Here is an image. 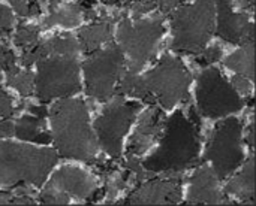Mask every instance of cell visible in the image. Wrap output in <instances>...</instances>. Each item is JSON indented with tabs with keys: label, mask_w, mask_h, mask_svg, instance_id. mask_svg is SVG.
<instances>
[{
	"label": "cell",
	"mask_w": 256,
	"mask_h": 206,
	"mask_svg": "<svg viewBox=\"0 0 256 206\" xmlns=\"http://www.w3.org/2000/svg\"><path fill=\"white\" fill-rule=\"evenodd\" d=\"M196 103L201 114L208 118H220L243 108V100L236 88L214 67H208L200 75Z\"/></svg>",
	"instance_id": "cell-7"
},
{
	"label": "cell",
	"mask_w": 256,
	"mask_h": 206,
	"mask_svg": "<svg viewBox=\"0 0 256 206\" xmlns=\"http://www.w3.org/2000/svg\"><path fill=\"white\" fill-rule=\"evenodd\" d=\"M164 121H162V112L158 108H152L142 114L140 118V123L135 129L134 136L130 138L129 147H128V156L140 157L144 154L153 142L159 138L162 130Z\"/></svg>",
	"instance_id": "cell-16"
},
{
	"label": "cell",
	"mask_w": 256,
	"mask_h": 206,
	"mask_svg": "<svg viewBox=\"0 0 256 206\" xmlns=\"http://www.w3.org/2000/svg\"><path fill=\"white\" fill-rule=\"evenodd\" d=\"M111 36V25L108 21H96L90 25H86L80 31V46L86 52L96 51L104 42Z\"/></svg>",
	"instance_id": "cell-21"
},
{
	"label": "cell",
	"mask_w": 256,
	"mask_h": 206,
	"mask_svg": "<svg viewBox=\"0 0 256 206\" xmlns=\"http://www.w3.org/2000/svg\"><path fill=\"white\" fill-rule=\"evenodd\" d=\"M156 6L152 0H142V1H138V0H132V3L129 4V12L132 13L134 18H141V15L147 13L148 10H153Z\"/></svg>",
	"instance_id": "cell-29"
},
{
	"label": "cell",
	"mask_w": 256,
	"mask_h": 206,
	"mask_svg": "<svg viewBox=\"0 0 256 206\" xmlns=\"http://www.w3.org/2000/svg\"><path fill=\"white\" fill-rule=\"evenodd\" d=\"M14 135V123L9 120L0 121V138H10Z\"/></svg>",
	"instance_id": "cell-36"
},
{
	"label": "cell",
	"mask_w": 256,
	"mask_h": 206,
	"mask_svg": "<svg viewBox=\"0 0 256 206\" xmlns=\"http://www.w3.org/2000/svg\"><path fill=\"white\" fill-rule=\"evenodd\" d=\"M128 187V172L118 169H110L105 184V204L112 202L117 195Z\"/></svg>",
	"instance_id": "cell-25"
},
{
	"label": "cell",
	"mask_w": 256,
	"mask_h": 206,
	"mask_svg": "<svg viewBox=\"0 0 256 206\" xmlns=\"http://www.w3.org/2000/svg\"><path fill=\"white\" fill-rule=\"evenodd\" d=\"M117 94H128L132 97H141L147 102H153V94L150 93L144 76L136 75V72L134 70H129L123 75L120 85L117 87Z\"/></svg>",
	"instance_id": "cell-23"
},
{
	"label": "cell",
	"mask_w": 256,
	"mask_h": 206,
	"mask_svg": "<svg viewBox=\"0 0 256 206\" xmlns=\"http://www.w3.org/2000/svg\"><path fill=\"white\" fill-rule=\"evenodd\" d=\"M10 3L21 16H33L39 12V4L36 0H10Z\"/></svg>",
	"instance_id": "cell-28"
},
{
	"label": "cell",
	"mask_w": 256,
	"mask_h": 206,
	"mask_svg": "<svg viewBox=\"0 0 256 206\" xmlns=\"http://www.w3.org/2000/svg\"><path fill=\"white\" fill-rule=\"evenodd\" d=\"M225 64L228 69L237 72L238 75L248 76L249 79L254 78V66H255V45L254 40H246L243 42V46L231 54L226 60Z\"/></svg>",
	"instance_id": "cell-22"
},
{
	"label": "cell",
	"mask_w": 256,
	"mask_h": 206,
	"mask_svg": "<svg viewBox=\"0 0 256 206\" xmlns=\"http://www.w3.org/2000/svg\"><path fill=\"white\" fill-rule=\"evenodd\" d=\"M207 159L219 180L232 174L243 162L242 150V124L237 118H226L212 133Z\"/></svg>",
	"instance_id": "cell-11"
},
{
	"label": "cell",
	"mask_w": 256,
	"mask_h": 206,
	"mask_svg": "<svg viewBox=\"0 0 256 206\" xmlns=\"http://www.w3.org/2000/svg\"><path fill=\"white\" fill-rule=\"evenodd\" d=\"M124 54L118 45L93 51L84 61L87 94L98 100H106L116 90V82L123 70Z\"/></svg>",
	"instance_id": "cell-9"
},
{
	"label": "cell",
	"mask_w": 256,
	"mask_h": 206,
	"mask_svg": "<svg viewBox=\"0 0 256 206\" xmlns=\"http://www.w3.org/2000/svg\"><path fill=\"white\" fill-rule=\"evenodd\" d=\"M164 33L162 18H124L118 25V43L128 57L129 70H140L156 52Z\"/></svg>",
	"instance_id": "cell-5"
},
{
	"label": "cell",
	"mask_w": 256,
	"mask_h": 206,
	"mask_svg": "<svg viewBox=\"0 0 256 206\" xmlns=\"http://www.w3.org/2000/svg\"><path fill=\"white\" fill-rule=\"evenodd\" d=\"M6 82L20 94L27 96L34 87V76L30 70H18V67H14L12 70L6 72Z\"/></svg>",
	"instance_id": "cell-24"
},
{
	"label": "cell",
	"mask_w": 256,
	"mask_h": 206,
	"mask_svg": "<svg viewBox=\"0 0 256 206\" xmlns=\"http://www.w3.org/2000/svg\"><path fill=\"white\" fill-rule=\"evenodd\" d=\"M218 34L232 43L254 40V25L246 13H236L231 0H218Z\"/></svg>",
	"instance_id": "cell-13"
},
{
	"label": "cell",
	"mask_w": 256,
	"mask_h": 206,
	"mask_svg": "<svg viewBox=\"0 0 256 206\" xmlns=\"http://www.w3.org/2000/svg\"><path fill=\"white\" fill-rule=\"evenodd\" d=\"M105 4H117V3H122V1H132V0H102Z\"/></svg>",
	"instance_id": "cell-38"
},
{
	"label": "cell",
	"mask_w": 256,
	"mask_h": 206,
	"mask_svg": "<svg viewBox=\"0 0 256 206\" xmlns=\"http://www.w3.org/2000/svg\"><path fill=\"white\" fill-rule=\"evenodd\" d=\"M14 67H16L14 54L4 45L0 43V73L2 72H9Z\"/></svg>",
	"instance_id": "cell-30"
},
{
	"label": "cell",
	"mask_w": 256,
	"mask_h": 206,
	"mask_svg": "<svg viewBox=\"0 0 256 206\" xmlns=\"http://www.w3.org/2000/svg\"><path fill=\"white\" fill-rule=\"evenodd\" d=\"M14 135L22 141L36 142V144H50L51 136L45 129L44 118L38 115H24L16 124H14Z\"/></svg>",
	"instance_id": "cell-19"
},
{
	"label": "cell",
	"mask_w": 256,
	"mask_h": 206,
	"mask_svg": "<svg viewBox=\"0 0 256 206\" xmlns=\"http://www.w3.org/2000/svg\"><path fill=\"white\" fill-rule=\"evenodd\" d=\"M218 175L213 168L201 166L195 171L190 178V187L188 193V204H204V205H220L228 202L219 190Z\"/></svg>",
	"instance_id": "cell-14"
},
{
	"label": "cell",
	"mask_w": 256,
	"mask_h": 206,
	"mask_svg": "<svg viewBox=\"0 0 256 206\" xmlns=\"http://www.w3.org/2000/svg\"><path fill=\"white\" fill-rule=\"evenodd\" d=\"M214 28L213 0H195L178 7L172 15V49L200 52L206 48Z\"/></svg>",
	"instance_id": "cell-4"
},
{
	"label": "cell",
	"mask_w": 256,
	"mask_h": 206,
	"mask_svg": "<svg viewBox=\"0 0 256 206\" xmlns=\"http://www.w3.org/2000/svg\"><path fill=\"white\" fill-rule=\"evenodd\" d=\"M144 79L153 97H158L165 109L176 106L180 100L188 97L190 75L184 64L172 55H164Z\"/></svg>",
	"instance_id": "cell-8"
},
{
	"label": "cell",
	"mask_w": 256,
	"mask_h": 206,
	"mask_svg": "<svg viewBox=\"0 0 256 206\" xmlns=\"http://www.w3.org/2000/svg\"><path fill=\"white\" fill-rule=\"evenodd\" d=\"M182 201V183L177 178L153 180L136 187L123 202L126 205H176Z\"/></svg>",
	"instance_id": "cell-12"
},
{
	"label": "cell",
	"mask_w": 256,
	"mask_h": 206,
	"mask_svg": "<svg viewBox=\"0 0 256 206\" xmlns=\"http://www.w3.org/2000/svg\"><path fill=\"white\" fill-rule=\"evenodd\" d=\"M52 139L64 159L94 162L98 142L88 126L87 106L80 99H63L50 111Z\"/></svg>",
	"instance_id": "cell-1"
},
{
	"label": "cell",
	"mask_w": 256,
	"mask_h": 206,
	"mask_svg": "<svg viewBox=\"0 0 256 206\" xmlns=\"http://www.w3.org/2000/svg\"><path fill=\"white\" fill-rule=\"evenodd\" d=\"M232 85H234L236 90H238L244 96H249L250 91H252V84H250L249 78L243 76V75H236L232 78Z\"/></svg>",
	"instance_id": "cell-32"
},
{
	"label": "cell",
	"mask_w": 256,
	"mask_h": 206,
	"mask_svg": "<svg viewBox=\"0 0 256 206\" xmlns=\"http://www.w3.org/2000/svg\"><path fill=\"white\" fill-rule=\"evenodd\" d=\"M152 1L154 3V6H156V7L162 9L164 12H170V10H172V9L180 3V0H152Z\"/></svg>",
	"instance_id": "cell-35"
},
{
	"label": "cell",
	"mask_w": 256,
	"mask_h": 206,
	"mask_svg": "<svg viewBox=\"0 0 256 206\" xmlns=\"http://www.w3.org/2000/svg\"><path fill=\"white\" fill-rule=\"evenodd\" d=\"M57 163V153L50 148L0 142V187L28 183L40 187Z\"/></svg>",
	"instance_id": "cell-3"
},
{
	"label": "cell",
	"mask_w": 256,
	"mask_h": 206,
	"mask_svg": "<svg viewBox=\"0 0 256 206\" xmlns=\"http://www.w3.org/2000/svg\"><path fill=\"white\" fill-rule=\"evenodd\" d=\"M200 154L196 129L182 111H177L165 123L159 148L142 163L148 172L176 174L194 165Z\"/></svg>",
	"instance_id": "cell-2"
},
{
	"label": "cell",
	"mask_w": 256,
	"mask_h": 206,
	"mask_svg": "<svg viewBox=\"0 0 256 206\" xmlns=\"http://www.w3.org/2000/svg\"><path fill=\"white\" fill-rule=\"evenodd\" d=\"M82 16V6L76 3H62L56 4L51 10V13L44 19V27H52V25H62V27H75L80 25Z\"/></svg>",
	"instance_id": "cell-20"
},
{
	"label": "cell",
	"mask_w": 256,
	"mask_h": 206,
	"mask_svg": "<svg viewBox=\"0 0 256 206\" xmlns=\"http://www.w3.org/2000/svg\"><path fill=\"white\" fill-rule=\"evenodd\" d=\"M34 87L40 102L76 93L80 90V73L75 55H50L39 60Z\"/></svg>",
	"instance_id": "cell-6"
},
{
	"label": "cell",
	"mask_w": 256,
	"mask_h": 206,
	"mask_svg": "<svg viewBox=\"0 0 256 206\" xmlns=\"http://www.w3.org/2000/svg\"><path fill=\"white\" fill-rule=\"evenodd\" d=\"M249 145L250 148H254V123L249 127Z\"/></svg>",
	"instance_id": "cell-37"
},
{
	"label": "cell",
	"mask_w": 256,
	"mask_h": 206,
	"mask_svg": "<svg viewBox=\"0 0 256 206\" xmlns=\"http://www.w3.org/2000/svg\"><path fill=\"white\" fill-rule=\"evenodd\" d=\"M38 34H39V30L36 27L27 25V24H21L18 27L16 33H15L14 42H15V45L28 49V48H32L38 42Z\"/></svg>",
	"instance_id": "cell-26"
},
{
	"label": "cell",
	"mask_w": 256,
	"mask_h": 206,
	"mask_svg": "<svg viewBox=\"0 0 256 206\" xmlns=\"http://www.w3.org/2000/svg\"><path fill=\"white\" fill-rule=\"evenodd\" d=\"M78 49H80V43L74 36L70 34L56 36L42 42L34 48L33 46L28 48L22 55V64L26 67H30L33 63L50 55H75Z\"/></svg>",
	"instance_id": "cell-17"
},
{
	"label": "cell",
	"mask_w": 256,
	"mask_h": 206,
	"mask_svg": "<svg viewBox=\"0 0 256 206\" xmlns=\"http://www.w3.org/2000/svg\"><path fill=\"white\" fill-rule=\"evenodd\" d=\"M198 54H200V63L210 64V63H214L220 58L222 51L219 46H210V48H202Z\"/></svg>",
	"instance_id": "cell-31"
},
{
	"label": "cell",
	"mask_w": 256,
	"mask_h": 206,
	"mask_svg": "<svg viewBox=\"0 0 256 206\" xmlns=\"http://www.w3.org/2000/svg\"><path fill=\"white\" fill-rule=\"evenodd\" d=\"M226 193L238 198L242 202L255 204V159L254 156L244 163L242 172L226 186Z\"/></svg>",
	"instance_id": "cell-18"
},
{
	"label": "cell",
	"mask_w": 256,
	"mask_h": 206,
	"mask_svg": "<svg viewBox=\"0 0 256 206\" xmlns=\"http://www.w3.org/2000/svg\"><path fill=\"white\" fill-rule=\"evenodd\" d=\"M14 24V16L10 13V10L0 4V30H9Z\"/></svg>",
	"instance_id": "cell-34"
},
{
	"label": "cell",
	"mask_w": 256,
	"mask_h": 206,
	"mask_svg": "<svg viewBox=\"0 0 256 206\" xmlns=\"http://www.w3.org/2000/svg\"><path fill=\"white\" fill-rule=\"evenodd\" d=\"M14 112V105L10 97L0 90V117H9Z\"/></svg>",
	"instance_id": "cell-33"
},
{
	"label": "cell",
	"mask_w": 256,
	"mask_h": 206,
	"mask_svg": "<svg viewBox=\"0 0 256 206\" xmlns=\"http://www.w3.org/2000/svg\"><path fill=\"white\" fill-rule=\"evenodd\" d=\"M242 4L244 6V7H254V0H242Z\"/></svg>",
	"instance_id": "cell-39"
},
{
	"label": "cell",
	"mask_w": 256,
	"mask_h": 206,
	"mask_svg": "<svg viewBox=\"0 0 256 206\" xmlns=\"http://www.w3.org/2000/svg\"><path fill=\"white\" fill-rule=\"evenodd\" d=\"M39 202L45 205H68L70 202L69 196L58 192L57 189L46 186L45 190L39 195Z\"/></svg>",
	"instance_id": "cell-27"
},
{
	"label": "cell",
	"mask_w": 256,
	"mask_h": 206,
	"mask_svg": "<svg viewBox=\"0 0 256 206\" xmlns=\"http://www.w3.org/2000/svg\"><path fill=\"white\" fill-rule=\"evenodd\" d=\"M140 105L136 102H124L122 96L116 97L106 105L102 114L94 121V130L99 145L112 159H118L122 154L123 138L128 133Z\"/></svg>",
	"instance_id": "cell-10"
},
{
	"label": "cell",
	"mask_w": 256,
	"mask_h": 206,
	"mask_svg": "<svg viewBox=\"0 0 256 206\" xmlns=\"http://www.w3.org/2000/svg\"><path fill=\"white\" fill-rule=\"evenodd\" d=\"M48 186L76 199H88L96 192V181L84 171L70 166L58 169Z\"/></svg>",
	"instance_id": "cell-15"
}]
</instances>
